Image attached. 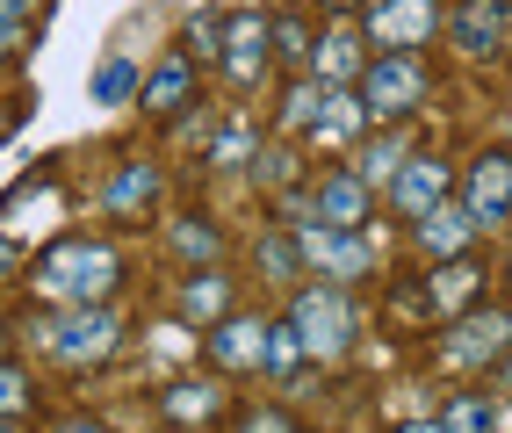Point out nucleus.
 <instances>
[{
	"mask_svg": "<svg viewBox=\"0 0 512 433\" xmlns=\"http://www.w3.org/2000/svg\"><path fill=\"white\" fill-rule=\"evenodd\" d=\"M260 275H275V282H289V275H296V239H289V231L260 239Z\"/></svg>",
	"mask_w": 512,
	"mask_h": 433,
	"instance_id": "c85d7f7f",
	"label": "nucleus"
},
{
	"mask_svg": "<svg viewBox=\"0 0 512 433\" xmlns=\"http://www.w3.org/2000/svg\"><path fill=\"white\" fill-rule=\"evenodd\" d=\"M238 433H303L289 412H275V405H246V419H238Z\"/></svg>",
	"mask_w": 512,
	"mask_h": 433,
	"instance_id": "473e14b6",
	"label": "nucleus"
},
{
	"mask_svg": "<svg viewBox=\"0 0 512 433\" xmlns=\"http://www.w3.org/2000/svg\"><path fill=\"white\" fill-rule=\"evenodd\" d=\"M159 405H166V419H174V426H202V419H217V412H224V390H217L210 376H188V383L166 390Z\"/></svg>",
	"mask_w": 512,
	"mask_h": 433,
	"instance_id": "4be33fe9",
	"label": "nucleus"
},
{
	"mask_svg": "<svg viewBox=\"0 0 512 433\" xmlns=\"http://www.w3.org/2000/svg\"><path fill=\"white\" fill-rule=\"evenodd\" d=\"M361 29L354 22H325L318 29V44H311V80L318 87H354L361 80Z\"/></svg>",
	"mask_w": 512,
	"mask_h": 433,
	"instance_id": "f3484780",
	"label": "nucleus"
},
{
	"mask_svg": "<svg viewBox=\"0 0 512 433\" xmlns=\"http://www.w3.org/2000/svg\"><path fill=\"white\" fill-rule=\"evenodd\" d=\"M22 8H29V15H44V8H58V0H22Z\"/></svg>",
	"mask_w": 512,
	"mask_h": 433,
	"instance_id": "4c0bfd02",
	"label": "nucleus"
},
{
	"mask_svg": "<svg viewBox=\"0 0 512 433\" xmlns=\"http://www.w3.org/2000/svg\"><path fill=\"white\" fill-rule=\"evenodd\" d=\"M505 0H455V15H448V37L462 58H498L505 51Z\"/></svg>",
	"mask_w": 512,
	"mask_h": 433,
	"instance_id": "4468645a",
	"label": "nucleus"
},
{
	"mask_svg": "<svg viewBox=\"0 0 512 433\" xmlns=\"http://www.w3.org/2000/svg\"><path fill=\"white\" fill-rule=\"evenodd\" d=\"M491 369H498V383H512V354H498V361H491Z\"/></svg>",
	"mask_w": 512,
	"mask_h": 433,
	"instance_id": "e433bc0d",
	"label": "nucleus"
},
{
	"mask_svg": "<svg viewBox=\"0 0 512 433\" xmlns=\"http://www.w3.org/2000/svg\"><path fill=\"white\" fill-rule=\"evenodd\" d=\"M253 152H260V130H253V123H238V116H231V123L217 130V152H210V166H246Z\"/></svg>",
	"mask_w": 512,
	"mask_h": 433,
	"instance_id": "a878e982",
	"label": "nucleus"
},
{
	"mask_svg": "<svg viewBox=\"0 0 512 433\" xmlns=\"http://www.w3.org/2000/svg\"><path fill=\"white\" fill-rule=\"evenodd\" d=\"M440 433H491V405L476 390H462L448 412H440Z\"/></svg>",
	"mask_w": 512,
	"mask_h": 433,
	"instance_id": "cd10ccee",
	"label": "nucleus"
},
{
	"mask_svg": "<svg viewBox=\"0 0 512 433\" xmlns=\"http://www.w3.org/2000/svg\"><path fill=\"white\" fill-rule=\"evenodd\" d=\"M412 231H419V253H426V268H433V260H462V253H476V239H484V231H476V217L455 203V195H448L440 210H426Z\"/></svg>",
	"mask_w": 512,
	"mask_h": 433,
	"instance_id": "2eb2a0df",
	"label": "nucleus"
},
{
	"mask_svg": "<svg viewBox=\"0 0 512 433\" xmlns=\"http://www.w3.org/2000/svg\"><path fill=\"white\" fill-rule=\"evenodd\" d=\"M123 347V311L116 304H73L51 318V361H73V369H94Z\"/></svg>",
	"mask_w": 512,
	"mask_h": 433,
	"instance_id": "20e7f679",
	"label": "nucleus"
},
{
	"mask_svg": "<svg viewBox=\"0 0 512 433\" xmlns=\"http://www.w3.org/2000/svg\"><path fill=\"white\" fill-rule=\"evenodd\" d=\"M311 44H318V15L311 8H275L267 15V51H275L282 73H303V65H311Z\"/></svg>",
	"mask_w": 512,
	"mask_h": 433,
	"instance_id": "6ab92c4d",
	"label": "nucleus"
},
{
	"mask_svg": "<svg viewBox=\"0 0 512 433\" xmlns=\"http://www.w3.org/2000/svg\"><path fill=\"white\" fill-rule=\"evenodd\" d=\"M260 347H267V318L260 311H231L210 325V361L231 376H260Z\"/></svg>",
	"mask_w": 512,
	"mask_h": 433,
	"instance_id": "ddd939ff",
	"label": "nucleus"
},
{
	"mask_svg": "<svg viewBox=\"0 0 512 433\" xmlns=\"http://www.w3.org/2000/svg\"><path fill=\"white\" fill-rule=\"evenodd\" d=\"M0 433H15V419H0Z\"/></svg>",
	"mask_w": 512,
	"mask_h": 433,
	"instance_id": "a19ab883",
	"label": "nucleus"
},
{
	"mask_svg": "<svg viewBox=\"0 0 512 433\" xmlns=\"http://www.w3.org/2000/svg\"><path fill=\"white\" fill-rule=\"evenodd\" d=\"M505 51H512V29H505Z\"/></svg>",
	"mask_w": 512,
	"mask_h": 433,
	"instance_id": "79ce46f5",
	"label": "nucleus"
},
{
	"mask_svg": "<svg viewBox=\"0 0 512 433\" xmlns=\"http://www.w3.org/2000/svg\"><path fill=\"white\" fill-rule=\"evenodd\" d=\"M325 94H332V87H318V80H311V87H296V94H289V109H282V123H289V130H303V123L318 116Z\"/></svg>",
	"mask_w": 512,
	"mask_h": 433,
	"instance_id": "72a5a7b5",
	"label": "nucleus"
},
{
	"mask_svg": "<svg viewBox=\"0 0 512 433\" xmlns=\"http://www.w3.org/2000/svg\"><path fill=\"white\" fill-rule=\"evenodd\" d=\"M448 188H455L448 159H440V152H419V159H404L397 174H390V203H397V217H404V224H419L426 210L448 203Z\"/></svg>",
	"mask_w": 512,
	"mask_h": 433,
	"instance_id": "9d476101",
	"label": "nucleus"
},
{
	"mask_svg": "<svg viewBox=\"0 0 512 433\" xmlns=\"http://www.w3.org/2000/svg\"><path fill=\"white\" fill-rule=\"evenodd\" d=\"M29 282H37L44 296H58L65 311H73V304H109L116 282H123V260H116V246H101V239H65V246L44 253V268Z\"/></svg>",
	"mask_w": 512,
	"mask_h": 433,
	"instance_id": "f257e3e1",
	"label": "nucleus"
},
{
	"mask_svg": "<svg viewBox=\"0 0 512 433\" xmlns=\"http://www.w3.org/2000/svg\"><path fill=\"white\" fill-rule=\"evenodd\" d=\"M462 210L476 217V231H491L512 217V152H476L469 159V174H462Z\"/></svg>",
	"mask_w": 512,
	"mask_h": 433,
	"instance_id": "1a4fd4ad",
	"label": "nucleus"
},
{
	"mask_svg": "<svg viewBox=\"0 0 512 433\" xmlns=\"http://www.w3.org/2000/svg\"><path fill=\"white\" fill-rule=\"evenodd\" d=\"M397 433H440V426H397Z\"/></svg>",
	"mask_w": 512,
	"mask_h": 433,
	"instance_id": "ea45409f",
	"label": "nucleus"
},
{
	"mask_svg": "<svg viewBox=\"0 0 512 433\" xmlns=\"http://www.w3.org/2000/svg\"><path fill=\"white\" fill-rule=\"evenodd\" d=\"M505 340H512V318L505 311H462L455 340H448V361H455V369H491Z\"/></svg>",
	"mask_w": 512,
	"mask_h": 433,
	"instance_id": "a211bd4d",
	"label": "nucleus"
},
{
	"mask_svg": "<svg viewBox=\"0 0 512 433\" xmlns=\"http://www.w3.org/2000/svg\"><path fill=\"white\" fill-rule=\"evenodd\" d=\"M174 253L188 260V268H224V239H217V224L210 217H174Z\"/></svg>",
	"mask_w": 512,
	"mask_h": 433,
	"instance_id": "b1692460",
	"label": "nucleus"
},
{
	"mask_svg": "<svg viewBox=\"0 0 512 433\" xmlns=\"http://www.w3.org/2000/svg\"><path fill=\"white\" fill-rule=\"evenodd\" d=\"M296 239V260L303 268H318V282H339V289H354L375 260H368V239L361 231H332V224H303V231H289Z\"/></svg>",
	"mask_w": 512,
	"mask_h": 433,
	"instance_id": "39448f33",
	"label": "nucleus"
},
{
	"mask_svg": "<svg viewBox=\"0 0 512 433\" xmlns=\"http://www.w3.org/2000/svg\"><path fill=\"white\" fill-rule=\"evenodd\" d=\"M29 44V8L22 0H0V58H15Z\"/></svg>",
	"mask_w": 512,
	"mask_h": 433,
	"instance_id": "c756f323",
	"label": "nucleus"
},
{
	"mask_svg": "<svg viewBox=\"0 0 512 433\" xmlns=\"http://www.w3.org/2000/svg\"><path fill=\"white\" fill-rule=\"evenodd\" d=\"M267 65H275V51H267V15L246 8V15H231L224 22V44H217V73L238 87V94H253L267 80Z\"/></svg>",
	"mask_w": 512,
	"mask_h": 433,
	"instance_id": "0eeeda50",
	"label": "nucleus"
},
{
	"mask_svg": "<svg viewBox=\"0 0 512 433\" xmlns=\"http://www.w3.org/2000/svg\"><path fill=\"white\" fill-rule=\"evenodd\" d=\"M65 433H101V426H94V419H80V426H65Z\"/></svg>",
	"mask_w": 512,
	"mask_h": 433,
	"instance_id": "58836bf2",
	"label": "nucleus"
},
{
	"mask_svg": "<svg viewBox=\"0 0 512 433\" xmlns=\"http://www.w3.org/2000/svg\"><path fill=\"white\" fill-rule=\"evenodd\" d=\"M476 289H484V260H476V253H462V260H433L426 282H419V311H433V318H462V311L476 304Z\"/></svg>",
	"mask_w": 512,
	"mask_h": 433,
	"instance_id": "9b49d317",
	"label": "nucleus"
},
{
	"mask_svg": "<svg viewBox=\"0 0 512 433\" xmlns=\"http://www.w3.org/2000/svg\"><path fill=\"white\" fill-rule=\"evenodd\" d=\"M15 123H22V102H0V138H8Z\"/></svg>",
	"mask_w": 512,
	"mask_h": 433,
	"instance_id": "c9c22d12",
	"label": "nucleus"
},
{
	"mask_svg": "<svg viewBox=\"0 0 512 433\" xmlns=\"http://www.w3.org/2000/svg\"><path fill=\"white\" fill-rule=\"evenodd\" d=\"M138 80H145L138 65H130L123 51H109V58L94 65V102H101V109H116V102H138Z\"/></svg>",
	"mask_w": 512,
	"mask_h": 433,
	"instance_id": "393cba45",
	"label": "nucleus"
},
{
	"mask_svg": "<svg viewBox=\"0 0 512 433\" xmlns=\"http://www.w3.org/2000/svg\"><path fill=\"white\" fill-rule=\"evenodd\" d=\"M303 203H311V224L361 231L368 210H375V188L354 174V166H332V174H318V188H303Z\"/></svg>",
	"mask_w": 512,
	"mask_h": 433,
	"instance_id": "6e6552de",
	"label": "nucleus"
},
{
	"mask_svg": "<svg viewBox=\"0 0 512 433\" xmlns=\"http://www.w3.org/2000/svg\"><path fill=\"white\" fill-rule=\"evenodd\" d=\"M224 22H231L224 8H195V15H188V44H181V51H195V58H217V44H224Z\"/></svg>",
	"mask_w": 512,
	"mask_h": 433,
	"instance_id": "bb28decb",
	"label": "nucleus"
},
{
	"mask_svg": "<svg viewBox=\"0 0 512 433\" xmlns=\"http://www.w3.org/2000/svg\"><path fill=\"white\" fill-rule=\"evenodd\" d=\"M354 29H361V44H375V51H419L440 29V0H368V15Z\"/></svg>",
	"mask_w": 512,
	"mask_h": 433,
	"instance_id": "423d86ee",
	"label": "nucleus"
},
{
	"mask_svg": "<svg viewBox=\"0 0 512 433\" xmlns=\"http://www.w3.org/2000/svg\"><path fill=\"white\" fill-rule=\"evenodd\" d=\"M426 87H433V73H426V58H419V51H383V58H368V65H361V80H354L361 109H368V116H383V123L412 116V109L426 102Z\"/></svg>",
	"mask_w": 512,
	"mask_h": 433,
	"instance_id": "7ed1b4c3",
	"label": "nucleus"
},
{
	"mask_svg": "<svg viewBox=\"0 0 512 433\" xmlns=\"http://www.w3.org/2000/svg\"><path fill=\"white\" fill-rule=\"evenodd\" d=\"M289 332L303 340V354L318 361H347L354 340H361V311H354V289L339 282H311L289 296Z\"/></svg>",
	"mask_w": 512,
	"mask_h": 433,
	"instance_id": "f03ea898",
	"label": "nucleus"
},
{
	"mask_svg": "<svg viewBox=\"0 0 512 433\" xmlns=\"http://www.w3.org/2000/svg\"><path fill=\"white\" fill-rule=\"evenodd\" d=\"M181 318H195V325L231 318V282H224V268H202V275L181 289Z\"/></svg>",
	"mask_w": 512,
	"mask_h": 433,
	"instance_id": "5701e85b",
	"label": "nucleus"
},
{
	"mask_svg": "<svg viewBox=\"0 0 512 433\" xmlns=\"http://www.w3.org/2000/svg\"><path fill=\"white\" fill-rule=\"evenodd\" d=\"M361 130H368L361 94H354V87H332L325 102H318V116L303 123V138H311L318 152H347V145H361Z\"/></svg>",
	"mask_w": 512,
	"mask_h": 433,
	"instance_id": "dca6fc26",
	"label": "nucleus"
},
{
	"mask_svg": "<svg viewBox=\"0 0 512 433\" xmlns=\"http://www.w3.org/2000/svg\"><path fill=\"white\" fill-rule=\"evenodd\" d=\"M29 412V376L15 361H0V419H22Z\"/></svg>",
	"mask_w": 512,
	"mask_h": 433,
	"instance_id": "7c9ffc66",
	"label": "nucleus"
},
{
	"mask_svg": "<svg viewBox=\"0 0 512 433\" xmlns=\"http://www.w3.org/2000/svg\"><path fill=\"white\" fill-rule=\"evenodd\" d=\"M404 159H412V152H404V138L390 130V138H375V145H368V166H354V174H361V181H368V174H397Z\"/></svg>",
	"mask_w": 512,
	"mask_h": 433,
	"instance_id": "2f4dec72",
	"label": "nucleus"
},
{
	"mask_svg": "<svg viewBox=\"0 0 512 433\" xmlns=\"http://www.w3.org/2000/svg\"><path fill=\"white\" fill-rule=\"evenodd\" d=\"M188 102H195V58L174 44V51H166V58L152 65V73L138 80V109H145L152 123H174Z\"/></svg>",
	"mask_w": 512,
	"mask_h": 433,
	"instance_id": "f8f14e48",
	"label": "nucleus"
},
{
	"mask_svg": "<svg viewBox=\"0 0 512 433\" xmlns=\"http://www.w3.org/2000/svg\"><path fill=\"white\" fill-rule=\"evenodd\" d=\"M303 361H311V354H303V340H296V332H289V318H267V347H260V376L289 390V383L303 376Z\"/></svg>",
	"mask_w": 512,
	"mask_h": 433,
	"instance_id": "412c9836",
	"label": "nucleus"
},
{
	"mask_svg": "<svg viewBox=\"0 0 512 433\" xmlns=\"http://www.w3.org/2000/svg\"><path fill=\"white\" fill-rule=\"evenodd\" d=\"M101 203H109L116 217H145V210L159 203V166H145V159H123L116 174H109V188H101Z\"/></svg>",
	"mask_w": 512,
	"mask_h": 433,
	"instance_id": "aec40b11",
	"label": "nucleus"
},
{
	"mask_svg": "<svg viewBox=\"0 0 512 433\" xmlns=\"http://www.w3.org/2000/svg\"><path fill=\"white\" fill-rule=\"evenodd\" d=\"M15 268H22V246L8 239V231H0V282H15Z\"/></svg>",
	"mask_w": 512,
	"mask_h": 433,
	"instance_id": "f704fd0d",
	"label": "nucleus"
}]
</instances>
